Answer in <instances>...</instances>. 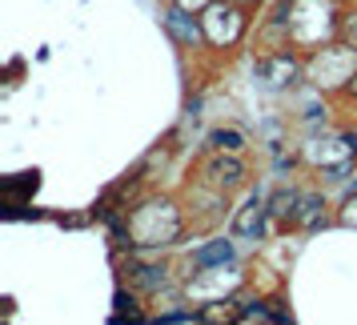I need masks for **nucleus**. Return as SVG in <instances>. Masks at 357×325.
Segmentation results:
<instances>
[{"mask_svg":"<svg viewBox=\"0 0 357 325\" xmlns=\"http://www.w3.org/2000/svg\"><path fill=\"white\" fill-rule=\"evenodd\" d=\"M257 77L269 84H289L297 77V61L293 56H265V61H257Z\"/></svg>","mask_w":357,"mask_h":325,"instance_id":"nucleus-1","label":"nucleus"},{"mask_svg":"<svg viewBox=\"0 0 357 325\" xmlns=\"http://www.w3.org/2000/svg\"><path fill=\"white\" fill-rule=\"evenodd\" d=\"M265 213H269V205H265L261 197H253V201L241 209V217L233 221V233H237V237H253V233H261V225H265Z\"/></svg>","mask_w":357,"mask_h":325,"instance_id":"nucleus-2","label":"nucleus"},{"mask_svg":"<svg viewBox=\"0 0 357 325\" xmlns=\"http://www.w3.org/2000/svg\"><path fill=\"white\" fill-rule=\"evenodd\" d=\"M205 173L213 177V185H225V189H233V185L245 177V165L237 161V157H213V161L205 165Z\"/></svg>","mask_w":357,"mask_h":325,"instance_id":"nucleus-3","label":"nucleus"},{"mask_svg":"<svg viewBox=\"0 0 357 325\" xmlns=\"http://www.w3.org/2000/svg\"><path fill=\"white\" fill-rule=\"evenodd\" d=\"M321 197L317 193H301L297 197V209H293V225H317L321 221Z\"/></svg>","mask_w":357,"mask_h":325,"instance_id":"nucleus-4","label":"nucleus"},{"mask_svg":"<svg viewBox=\"0 0 357 325\" xmlns=\"http://www.w3.org/2000/svg\"><path fill=\"white\" fill-rule=\"evenodd\" d=\"M193 261L201 265V269H209V265H225V261H233V245L229 241H213V245H205V249H197Z\"/></svg>","mask_w":357,"mask_h":325,"instance_id":"nucleus-5","label":"nucleus"},{"mask_svg":"<svg viewBox=\"0 0 357 325\" xmlns=\"http://www.w3.org/2000/svg\"><path fill=\"white\" fill-rule=\"evenodd\" d=\"M169 29H173L181 40H189V45H193V40H201V24H197V20H189L181 8H173V13H169Z\"/></svg>","mask_w":357,"mask_h":325,"instance_id":"nucleus-6","label":"nucleus"},{"mask_svg":"<svg viewBox=\"0 0 357 325\" xmlns=\"http://www.w3.org/2000/svg\"><path fill=\"white\" fill-rule=\"evenodd\" d=\"M297 197H301V193H293V189H281V193H277L273 201H269V213H273V217H285V221H293Z\"/></svg>","mask_w":357,"mask_h":325,"instance_id":"nucleus-7","label":"nucleus"},{"mask_svg":"<svg viewBox=\"0 0 357 325\" xmlns=\"http://www.w3.org/2000/svg\"><path fill=\"white\" fill-rule=\"evenodd\" d=\"M209 141H213V149H221V153H225V149H229V153H237V149L245 145V137H241V133H233V129H217Z\"/></svg>","mask_w":357,"mask_h":325,"instance_id":"nucleus-8","label":"nucleus"},{"mask_svg":"<svg viewBox=\"0 0 357 325\" xmlns=\"http://www.w3.org/2000/svg\"><path fill=\"white\" fill-rule=\"evenodd\" d=\"M137 285H145V289H161V285H165V269H157V265L137 269Z\"/></svg>","mask_w":357,"mask_h":325,"instance_id":"nucleus-9","label":"nucleus"},{"mask_svg":"<svg viewBox=\"0 0 357 325\" xmlns=\"http://www.w3.org/2000/svg\"><path fill=\"white\" fill-rule=\"evenodd\" d=\"M345 33H349V40H354V49H357V17L345 20Z\"/></svg>","mask_w":357,"mask_h":325,"instance_id":"nucleus-10","label":"nucleus"}]
</instances>
